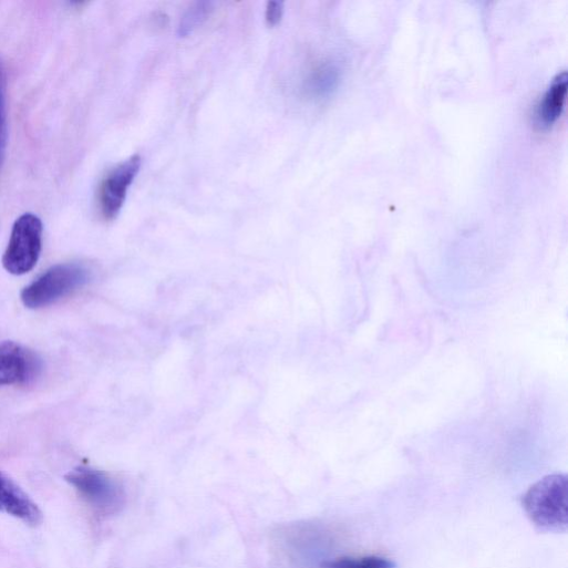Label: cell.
I'll return each instance as SVG.
<instances>
[{
  "label": "cell",
  "instance_id": "3",
  "mask_svg": "<svg viewBox=\"0 0 568 568\" xmlns=\"http://www.w3.org/2000/svg\"><path fill=\"white\" fill-rule=\"evenodd\" d=\"M43 230L42 220L33 214H25L16 221L3 257L8 272L22 276L34 269L42 252Z\"/></svg>",
  "mask_w": 568,
  "mask_h": 568
},
{
  "label": "cell",
  "instance_id": "13",
  "mask_svg": "<svg viewBox=\"0 0 568 568\" xmlns=\"http://www.w3.org/2000/svg\"><path fill=\"white\" fill-rule=\"evenodd\" d=\"M285 14V3L278 2H269L266 10V21L270 28H275L282 21Z\"/></svg>",
  "mask_w": 568,
  "mask_h": 568
},
{
  "label": "cell",
  "instance_id": "5",
  "mask_svg": "<svg viewBox=\"0 0 568 568\" xmlns=\"http://www.w3.org/2000/svg\"><path fill=\"white\" fill-rule=\"evenodd\" d=\"M142 164V157L135 155L115 167L104 179L100 192V206L107 220H114L121 214Z\"/></svg>",
  "mask_w": 568,
  "mask_h": 568
},
{
  "label": "cell",
  "instance_id": "6",
  "mask_svg": "<svg viewBox=\"0 0 568 568\" xmlns=\"http://www.w3.org/2000/svg\"><path fill=\"white\" fill-rule=\"evenodd\" d=\"M41 368L38 355L25 347L12 341L0 343V386L29 383Z\"/></svg>",
  "mask_w": 568,
  "mask_h": 568
},
{
  "label": "cell",
  "instance_id": "10",
  "mask_svg": "<svg viewBox=\"0 0 568 568\" xmlns=\"http://www.w3.org/2000/svg\"><path fill=\"white\" fill-rule=\"evenodd\" d=\"M9 140L8 123V70L0 58V172H2Z\"/></svg>",
  "mask_w": 568,
  "mask_h": 568
},
{
  "label": "cell",
  "instance_id": "1",
  "mask_svg": "<svg viewBox=\"0 0 568 568\" xmlns=\"http://www.w3.org/2000/svg\"><path fill=\"white\" fill-rule=\"evenodd\" d=\"M530 520L546 531H565L568 526V479L564 474L547 475L523 497Z\"/></svg>",
  "mask_w": 568,
  "mask_h": 568
},
{
  "label": "cell",
  "instance_id": "12",
  "mask_svg": "<svg viewBox=\"0 0 568 568\" xmlns=\"http://www.w3.org/2000/svg\"><path fill=\"white\" fill-rule=\"evenodd\" d=\"M322 568H395V564L380 556L342 557L323 562Z\"/></svg>",
  "mask_w": 568,
  "mask_h": 568
},
{
  "label": "cell",
  "instance_id": "8",
  "mask_svg": "<svg viewBox=\"0 0 568 568\" xmlns=\"http://www.w3.org/2000/svg\"><path fill=\"white\" fill-rule=\"evenodd\" d=\"M567 93V74H559L549 85L535 110V123L540 130L551 128L560 118Z\"/></svg>",
  "mask_w": 568,
  "mask_h": 568
},
{
  "label": "cell",
  "instance_id": "2",
  "mask_svg": "<svg viewBox=\"0 0 568 568\" xmlns=\"http://www.w3.org/2000/svg\"><path fill=\"white\" fill-rule=\"evenodd\" d=\"M90 278L89 269L82 264L59 265L27 287L21 298L30 309L44 308L81 289Z\"/></svg>",
  "mask_w": 568,
  "mask_h": 568
},
{
  "label": "cell",
  "instance_id": "4",
  "mask_svg": "<svg viewBox=\"0 0 568 568\" xmlns=\"http://www.w3.org/2000/svg\"><path fill=\"white\" fill-rule=\"evenodd\" d=\"M65 478L94 509L103 515L115 514L124 505L123 487L102 471L80 466L71 471Z\"/></svg>",
  "mask_w": 568,
  "mask_h": 568
},
{
  "label": "cell",
  "instance_id": "7",
  "mask_svg": "<svg viewBox=\"0 0 568 568\" xmlns=\"http://www.w3.org/2000/svg\"><path fill=\"white\" fill-rule=\"evenodd\" d=\"M0 512L38 526L43 521L39 505L9 476L0 473Z\"/></svg>",
  "mask_w": 568,
  "mask_h": 568
},
{
  "label": "cell",
  "instance_id": "11",
  "mask_svg": "<svg viewBox=\"0 0 568 568\" xmlns=\"http://www.w3.org/2000/svg\"><path fill=\"white\" fill-rule=\"evenodd\" d=\"M214 4L211 2H197L193 4L183 17L178 27V37L187 38L199 29L211 16Z\"/></svg>",
  "mask_w": 568,
  "mask_h": 568
},
{
  "label": "cell",
  "instance_id": "9",
  "mask_svg": "<svg viewBox=\"0 0 568 568\" xmlns=\"http://www.w3.org/2000/svg\"><path fill=\"white\" fill-rule=\"evenodd\" d=\"M341 71L332 62L322 63L316 68L306 81V92L313 99L331 96L339 87Z\"/></svg>",
  "mask_w": 568,
  "mask_h": 568
}]
</instances>
